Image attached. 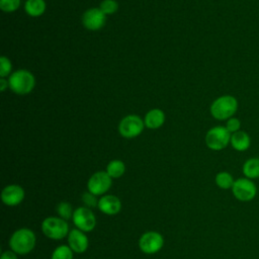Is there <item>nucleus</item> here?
Here are the masks:
<instances>
[{"mask_svg": "<svg viewBox=\"0 0 259 259\" xmlns=\"http://www.w3.org/2000/svg\"><path fill=\"white\" fill-rule=\"evenodd\" d=\"M11 71V63L6 57L0 58V76L3 78Z\"/></svg>", "mask_w": 259, "mask_h": 259, "instance_id": "nucleus-27", "label": "nucleus"}, {"mask_svg": "<svg viewBox=\"0 0 259 259\" xmlns=\"http://www.w3.org/2000/svg\"><path fill=\"white\" fill-rule=\"evenodd\" d=\"M144 128L143 120L137 115L125 116L118 125L119 134L127 139L139 136Z\"/></svg>", "mask_w": 259, "mask_h": 259, "instance_id": "nucleus-10", "label": "nucleus"}, {"mask_svg": "<svg viewBox=\"0 0 259 259\" xmlns=\"http://www.w3.org/2000/svg\"><path fill=\"white\" fill-rule=\"evenodd\" d=\"M118 8V4L114 0H104L100 4V10L106 15V14H112L114 13Z\"/></svg>", "mask_w": 259, "mask_h": 259, "instance_id": "nucleus-24", "label": "nucleus"}, {"mask_svg": "<svg viewBox=\"0 0 259 259\" xmlns=\"http://www.w3.org/2000/svg\"><path fill=\"white\" fill-rule=\"evenodd\" d=\"M57 212H58L60 218L68 221V220L73 218L74 210H73V207H72L70 202H68V201H61L57 205Z\"/></svg>", "mask_w": 259, "mask_h": 259, "instance_id": "nucleus-22", "label": "nucleus"}, {"mask_svg": "<svg viewBox=\"0 0 259 259\" xmlns=\"http://www.w3.org/2000/svg\"><path fill=\"white\" fill-rule=\"evenodd\" d=\"M230 144L232 148L238 152H245L251 146V138L244 131H238L231 135Z\"/></svg>", "mask_w": 259, "mask_h": 259, "instance_id": "nucleus-15", "label": "nucleus"}, {"mask_svg": "<svg viewBox=\"0 0 259 259\" xmlns=\"http://www.w3.org/2000/svg\"><path fill=\"white\" fill-rule=\"evenodd\" d=\"M231 133L226 126H214L211 127L205 136L206 146L213 151H221L225 149L231 141Z\"/></svg>", "mask_w": 259, "mask_h": 259, "instance_id": "nucleus-6", "label": "nucleus"}, {"mask_svg": "<svg viewBox=\"0 0 259 259\" xmlns=\"http://www.w3.org/2000/svg\"><path fill=\"white\" fill-rule=\"evenodd\" d=\"M24 7L30 16H39L45 12L46 3L44 0H27Z\"/></svg>", "mask_w": 259, "mask_h": 259, "instance_id": "nucleus-19", "label": "nucleus"}, {"mask_svg": "<svg viewBox=\"0 0 259 259\" xmlns=\"http://www.w3.org/2000/svg\"><path fill=\"white\" fill-rule=\"evenodd\" d=\"M42 234L51 240H62L69 235V225L60 217H48L41 223Z\"/></svg>", "mask_w": 259, "mask_h": 259, "instance_id": "nucleus-3", "label": "nucleus"}, {"mask_svg": "<svg viewBox=\"0 0 259 259\" xmlns=\"http://www.w3.org/2000/svg\"><path fill=\"white\" fill-rule=\"evenodd\" d=\"M231 190L234 197L241 202H249L257 195L256 184L253 180L246 177L236 179Z\"/></svg>", "mask_w": 259, "mask_h": 259, "instance_id": "nucleus-5", "label": "nucleus"}, {"mask_svg": "<svg viewBox=\"0 0 259 259\" xmlns=\"http://www.w3.org/2000/svg\"><path fill=\"white\" fill-rule=\"evenodd\" d=\"M124 171H125L124 163L120 160H112L108 163L106 167V172L112 179L121 177Z\"/></svg>", "mask_w": 259, "mask_h": 259, "instance_id": "nucleus-20", "label": "nucleus"}, {"mask_svg": "<svg viewBox=\"0 0 259 259\" xmlns=\"http://www.w3.org/2000/svg\"><path fill=\"white\" fill-rule=\"evenodd\" d=\"M73 251L67 245H60L52 253L51 259H73Z\"/></svg>", "mask_w": 259, "mask_h": 259, "instance_id": "nucleus-21", "label": "nucleus"}, {"mask_svg": "<svg viewBox=\"0 0 259 259\" xmlns=\"http://www.w3.org/2000/svg\"><path fill=\"white\" fill-rule=\"evenodd\" d=\"M81 199L84 203V206H86V207L92 208V207H96L98 205V200L99 199H97V196L95 194L91 193L88 190L82 194Z\"/></svg>", "mask_w": 259, "mask_h": 259, "instance_id": "nucleus-23", "label": "nucleus"}, {"mask_svg": "<svg viewBox=\"0 0 259 259\" xmlns=\"http://www.w3.org/2000/svg\"><path fill=\"white\" fill-rule=\"evenodd\" d=\"M20 0H0V8L3 11L11 12L19 7Z\"/></svg>", "mask_w": 259, "mask_h": 259, "instance_id": "nucleus-25", "label": "nucleus"}, {"mask_svg": "<svg viewBox=\"0 0 259 259\" xmlns=\"http://www.w3.org/2000/svg\"><path fill=\"white\" fill-rule=\"evenodd\" d=\"M36 243V237L32 230L20 228L12 233L9 239V247L17 255H26L30 253Z\"/></svg>", "mask_w": 259, "mask_h": 259, "instance_id": "nucleus-1", "label": "nucleus"}, {"mask_svg": "<svg viewBox=\"0 0 259 259\" xmlns=\"http://www.w3.org/2000/svg\"><path fill=\"white\" fill-rule=\"evenodd\" d=\"M112 178L105 171L95 172L87 182V189L96 196L104 195L111 187Z\"/></svg>", "mask_w": 259, "mask_h": 259, "instance_id": "nucleus-9", "label": "nucleus"}, {"mask_svg": "<svg viewBox=\"0 0 259 259\" xmlns=\"http://www.w3.org/2000/svg\"><path fill=\"white\" fill-rule=\"evenodd\" d=\"M164 245L163 236L156 231H148L139 239V247L145 254H155L159 252Z\"/></svg>", "mask_w": 259, "mask_h": 259, "instance_id": "nucleus-8", "label": "nucleus"}, {"mask_svg": "<svg viewBox=\"0 0 259 259\" xmlns=\"http://www.w3.org/2000/svg\"><path fill=\"white\" fill-rule=\"evenodd\" d=\"M165 119L164 112L160 109L150 110L145 117V124L149 128H158L160 127Z\"/></svg>", "mask_w": 259, "mask_h": 259, "instance_id": "nucleus-17", "label": "nucleus"}, {"mask_svg": "<svg viewBox=\"0 0 259 259\" xmlns=\"http://www.w3.org/2000/svg\"><path fill=\"white\" fill-rule=\"evenodd\" d=\"M238 109V100L232 95H223L210 105V113L218 120H228Z\"/></svg>", "mask_w": 259, "mask_h": 259, "instance_id": "nucleus-2", "label": "nucleus"}, {"mask_svg": "<svg viewBox=\"0 0 259 259\" xmlns=\"http://www.w3.org/2000/svg\"><path fill=\"white\" fill-rule=\"evenodd\" d=\"M97 207L104 214L114 215L120 211L121 201L113 194H104L99 198Z\"/></svg>", "mask_w": 259, "mask_h": 259, "instance_id": "nucleus-14", "label": "nucleus"}, {"mask_svg": "<svg viewBox=\"0 0 259 259\" xmlns=\"http://www.w3.org/2000/svg\"><path fill=\"white\" fill-rule=\"evenodd\" d=\"M214 182L219 188L228 190V189H232L235 179L231 173L227 171H221L215 175Z\"/></svg>", "mask_w": 259, "mask_h": 259, "instance_id": "nucleus-18", "label": "nucleus"}, {"mask_svg": "<svg viewBox=\"0 0 259 259\" xmlns=\"http://www.w3.org/2000/svg\"><path fill=\"white\" fill-rule=\"evenodd\" d=\"M72 221L76 229H79L84 233L93 231L97 223L94 212L91 208L86 206H79L74 209Z\"/></svg>", "mask_w": 259, "mask_h": 259, "instance_id": "nucleus-7", "label": "nucleus"}, {"mask_svg": "<svg viewBox=\"0 0 259 259\" xmlns=\"http://www.w3.org/2000/svg\"><path fill=\"white\" fill-rule=\"evenodd\" d=\"M68 246L74 253H84L89 246L88 237L79 229H73L68 235Z\"/></svg>", "mask_w": 259, "mask_h": 259, "instance_id": "nucleus-12", "label": "nucleus"}, {"mask_svg": "<svg viewBox=\"0 0 259 259\" xmlns=\"http://www.w3.org/2000/svg\"><path fill=\"white\" fill-rule=\"evenodd\" d=\"M9 87L17 94H27L34 87V77L26 70H17L8 80Z\"/></svg>", "mask_w": 259, "mask_h": 259, "instance_id": "nucleus-4", "label": "nucleus"}, {"mask_svg": "<svg viewBox=\"0 0 259 259\" xmlns=\"http://www.w3.org/2000/svg\"><path fill=\"white\" fill-rule=\"evenodd\" d=\"M24 189L18 184H9L1 191V200L7 206H15L24 199Z\"/></svg>", "mask_w": 259, "mask_h": 259, "instance_id": "nucleus-11", "label": "nucleus"}, {"mask_svg": "<svg viewBox=\"0 0 259 259\" xmlns=\"http://www.w3.org/2000/svg\"><path fill=\"white\" fill-rule=\"evenodd\" d=\"M105 14L100 10V8H91L84 12L83 14V24L86 28L90 30L100 29L105 23Z\"/></svg>", "mask_w": 259, "mask_h": 259, "instance_id": "nucleus-13", "label": "nucleus"}, {"mask_svg": "<svg viewBox=\"0 0 259 259\" xmlns=\"http://www.w3.org/2000/svg\"><path fill=\"white\" fill-rule=\"evenodd\" d=\"M240 127H241V121L239 118L237 117H231L227 120V123H226V128L231 133V134H234L238 131H240Z\"/></svg>", "mask_w": 259, "mask_h": 259, "instance_id": "nucleus-26", "label": "nucleus"}, {"mask_svg": "<svg viewBox=\"0 0 259 259\" xmlns=\"http://www.w3.org/2000/svg\"><path fill=\"white\" fill-rule=\"evenodd\" d=\"M242 172L244 177L249 178L251 180H255L259 178V158L258 157H251L247 159L243 166Z\"/></svg>", "mask_w": 259, "mask_h": 259, "instance_id": "nucleus-16", "label": "nucleus"}, {"mask_svg": "<svg viewBox=\"0 0 259 259\" xmlns=\"http://www.w3.org/2000/svg\"><path fill=\"white\" fill-rule=\"evenodd\" d=\"M0 259H17V254L14 253L12 250H6L2 252Z\"/></svg>", "mask_w": 259, "mask_h": 259, "instance_id": "nucleus-28", "label": "nucleus"}, {"mask_svg": "<svg viewBox=\"0 0 259 259\" xmlns=\"http://www.w3.org/2000/svg\"><path fill=\"white\" fill-rule=\"evenodd\" d=\"M8 85H9L8 81L4 80L3 78L0 79V89H1V91H4L6 89V87H8Z\"/></svg>", "mask_w": 259, "mask_h": 259, "instance_id": "nucleus-29", "label": "nucleus"}]
</instances>
